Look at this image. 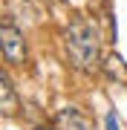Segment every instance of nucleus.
<instances>
[{
	"mask_svg": "<svg viewBox=\"0 0 127 130\" xmlns=\"http://www.w3.org/2000/svg\"><path fill=\"white\" fill-rule=\"evenodd\" d=\"M64 46H66V58H69V64L75 70L95 72L101 67V41H98V32H95L93 23L75 18L66 26Z\"/></svg>",
	"mask_w": 127,
	"mask_h": 130,
	"instance_id": "nucleus-1",
	"label": "nucleus"
},
{
	"mask_svg": "<svg viewBox=\"0 0 127 130\" xmlns=\"http://www.w3.org/2000/svg\"><path fill=\"white\" fill-rule=\"evenodd\" d=\"M0 43H3V55H6L9 64H23V61H26L23 32L12 23V18H6L3 26H0Z\"/></svg>",
	"mask_w": 127,
	"mask_h": 130,
	"instance_id": "nucleus-2",
	"label": "nucleus"
},
{
	"mask_svg": "<svg viewBox=\"0 0 127 130\" xmlns=\"http://www.w3.org/2000/svg\"><path fill=\"white\" fill-rule=\"evenodd\" d=\"M58 127L61 130H93L89 119L81 110H75V107H64V110L58 113Z\"/></svg>",
	"mask_w": 127,
	"mask_h": 130,
	"instance_id": "nucleus-3",
	"label": "nucleus"
},
{
	"mask_svg": "<svg viewBox=\"0 0 127 130\" xmlns=\"http://www.w3.org/2000/svg\"><path fill=\"white\" fill-rule=\"evenodd\" d=\"M0 110L3 116H14L17 113V95H14V87L9 81V75H0Z\"/></svg>",
	"mask_w": 127,
	"mask_h": 130,
	"instance_id": "nucleus-4",
	"label": "nucleus"
},
{
	"mask_svg": "<svg viewBox=\"0 0 127 130\" xmlns=\"http://www.w3.org/2000/svg\"><path fill=\"white\" fill-rule=\"evenodd\" d=\"M9 12H12V18L29 20V23H38V18H41V9L35 6V0H9Z\"/></svg>",
	"mask_w": 127,
	"mask_h": 130,
	"instance_id": "nucleus-5",
	"label": "nucleus"
},
{
	"mask_svg": "<svg viewBox=\"0 0 127 130\" xmlns=\"http://www.w3.org/2000/svg\"><path fill=\"white\" fill-rule=\"evenodd\" d=\"M107 130H118V121H116V116H113V113L107 116Z\"/></svg>",
	"mask_w": 127,
	"mask_h": 130,
	"instance_id": "nucleus-6",
	"label": "nucleus"
},
{
	"mask_svg": "<svg viewBox=\"0 0 127 130\" xmlns=\"http://www.w3.org/2000/svg\"><path fill=\"white\" fill-rule=\"evenodd\" d=\"M49 3H64V0H49Z\"/></svg>",
	"mask_w": 127,
	"mask_h": 130,
	"instance_id": "nucleus-7",
	"label": "nucleus"
}]
</instances>
